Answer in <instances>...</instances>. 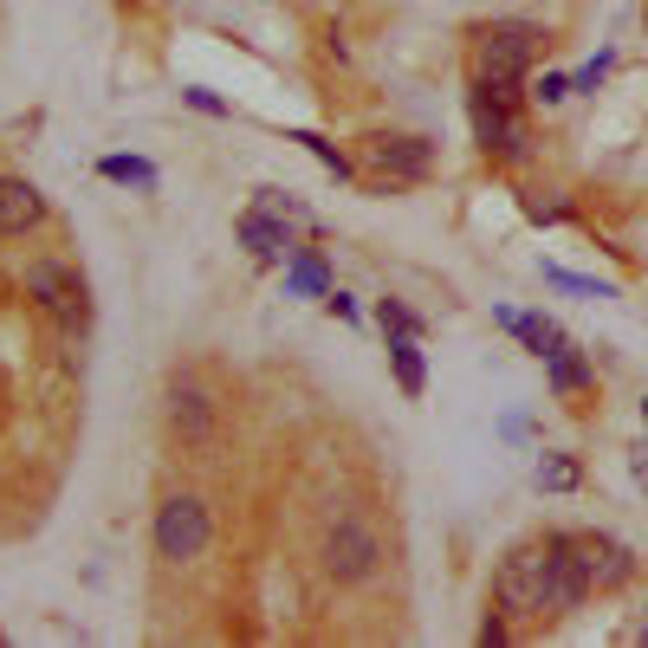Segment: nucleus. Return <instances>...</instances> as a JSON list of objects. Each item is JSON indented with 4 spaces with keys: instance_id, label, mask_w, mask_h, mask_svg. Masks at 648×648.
Masks as SVG:
<instances>
[{
    "instance_id": "nucleus-1",
    "label": "nucleus",
    "mask_w": 648,
    "mask_h": 648,
    "mask_svg": "<svg viewBox=\"0 0 648 648\" xmlns=\"http://www.w3.org/2000/svg\"><path fill=\"white\" fill-rule=\"evenodd\" d=\"M467 111H473V137H480V150H487V156H519V150H526L519 84H487V78H473Z\"/></svg>"
},
{
    "instance_id": "nucleus-2",
    "label": "nucleus",
    "mask_w": 648,
    "mask_h": 648,
    "mask_svg": "<svg viewBox=\"0 0 648 648\" xmlns=\"http://www.w3.org/2000/svg\"><path fill=\"white\" fill-rule=\"evenodd\" d=\"M480 46H473V66H480V78L487 84H519L526 78V66H532V27L526 20H506V27H480Z\"/></svg>"
},
{
    "instance_id": "nucleus-3",
    "label": "nucleus",
    "mask_w": 648,
    "mask_h": 648,
    "mask_svg": "<svg viewBox=\"0 0 648 648\" xmlns=\"http://www.w3.org/2000/svg\"><path fill=\"white\" fill-rule=\"evenodd\" d=\"M584 597H590V577H584V565H577L571 532H551L545 538V590H538V616H571Z\"/></svg>"
},
{
    "instance_id": "nucleus-4",
    "label": "nucleus",
    "mask_w": 648,
    "mask_h": 648,
    "mask_svg": "<svg viewBox=\"0 0 648 648\" xmlns=\"http://www.w3.org/2000/svg\"><path fill=\"white\" fill-rule=\"evenodd\" d=\"M27 292H33L39 306L52 311L66 331H84L91 325V299H84V279L72 267H59V260H33L27 267Z\"/></svg>"
},
{
    "instance_id": "nucleus-5",
    "label": "nucleus",
    "mask_w": 648,
    "mask_h": 648,
    "mask_svg": "<svg viewBox=\"0 0 648 648\" xmlns=\"http://www.w3.org/2000/svg\"><path fill=\"white\" fill-rule=\"evenodd\" d=\"M538 590H545V538L506 551V565L494 571V604L506 616H538Z\"/></svg>"
},
{
    "instance_id": "nucleus-6",
    "label": "nucleus",
    "mask_w": 648,
    "mask_h": 648,
    "mask_svg": "<svg viewBox=\"0 0 648 648\" xmlns=\"http://www.w3.org/2000/svg\"><path fill=\"white\" fill-rule=\"evenodd\" d=\"M201 545H208V506L189 494L162 499V512H156V551L182 565V558H201Z\"/></svg>"
},
{
    "instance_id": "nucleus-7",
    "label": "nucleus",
    "mask_w": 648,
    "mask_h": 648,
    "mask_svg": "<svg viewBox=\"0 0 648 648\" xmlns=\"http://www.w3.org/2000/svg\"><path fill=\"white\" fill-rule=\"evenodd\" d=\"M377 558H382L377 532H370L363 519H350V512H343L338 526L325 532V571L338 577V584H357V577H370V571H377Z\"/></svg>"
},
{
    "instance_id": "nucleus-8",
    "label": "nucleus",
    "mask_w": 648,
    "mask_h": 648,
    "mask_svg": "<svg viewBox=\"0 0 648 648\" xmlns=\"http://www.w3.org/2000/svg\"><path fill=\"white\" fill-rule=\"evenodd\" d=\"M363 156H370V169L377 176H389V182H421V176H435V143L428 137H370L363 143Z\"/></svg>"
},
{
    "instance_id": "nucleus-9",
    "label": "nucleus",
    "mask_w": 648,
    "mask_h": 648,
    "mask_svg": "<svg viewBox=\"0 0 648 648\" xmlns=\"http://www.w3.org/2000/svg\"><path fill=\"white\" fill-rule=\"evenodd\" d=\"M577 545V565L590 577V590H622L629 577H636V558H629V545L610 532H571Z\"/></svg>"
},
{
    "instance_id": "nucleus-10",
    "label": "nucleus",
    "mask_w": 648,
    "mask_h": 648,
    "mask_svg": "<svg viewBox=\"0 0 648 648\" xmlns=\"http://www.w3.org/2000/svg\"><path fill=\"white\" fill-rule=\"evenodd\" d=\"M46 221V201L27 176H0V233H27Z\"/></svg>"
},
{
    "instance_id": "nucleus-11",
    "label": "nucleus",
    "mask_w": 648,
    "mask_h": 648,
    "mask_svg": "<svg viewBox=\"0 0 648 648\" xmlns=\"http://www.w3.org/2000/svg\"><path fill=\"white\" fill-rule=\"evenodd\" d=\"M292 221H279V215H267V208H247L240 215V240L253 247V260H279V253H292Z\"/></svg>"
},
{
    "instance_id": "nucleus-12",
    "label": "nucleus",
    "mask_w": 648,
    "mask_h": 648,
    "mask_svg": "<svg viewBox=\"0 0 648 648\" xmlns=\"http://www.w3.org/2000/svg\"><path fill=\"white\" fill-rule=\"evenodd\" d=\"M499 325H506V331H512V338L526 343V350H532V357H551V350H558V343H571V338H565V325H551V318H545V311H499Z\"/></svg>"
},
{
    "instance_id": "nucleus-13",
    "label": "nucleus",
    "mask_w": 648,
    "mask_h": 648,
    "mask_svg": "<svg viewBox=\"0 0 648 648\" xmlns=\"http://www.w3.org/2000/svg\"><path fill=\"white\" fill-rule=\"evenodd\" d=\"M169 421H176L182 441H208V435H215V409H208L201 389H176V396H169Z\"/></svg>"
},
{
    "instance_id": "nucleus-14",
    "label": "nucleus",
    "mask_w": 648,
    "mask_h": 648,
    "mask_svg": "<svg viewBox=\"0 0 648 648\" xmlns=\"http://www.w3.org/2000/svg\"><path fill=\"white\" fill-rule=\"evenodd\" d=\"M545 363H551V382H558L565 396H584V389L597 382V370H590V357H584L577 343H558V350H551Z\"/></svg>"
},
{
    "instance_id": "nucleus-15",
    "label": "nucleus",
    "mask_w": 648,
    "mask_h": 648,
    "mask_svg": "<svg viewBox=\"0 0 648 648\" xmlns=\"http://www.w3.org/2000/svg\"><path fill=\"white\" fill-rule=\"evenodd\" d=\"M389 363H396V382H402V396H421V382H428V370H421V350L409 331H389Z\"/></svg>"
},
{
    "instance_id": "nucleus-16",
    "label": "nucleus",
    "mask_w": 648,
    "mask_h": 648,
    "mask_svg": "<svg viewBox=\"0 0 648 648\" xmlns=\"http://www.w3.org/2000/svg\"><path fill=\"white\" fill-rule=\"evenodd\" d=\"M577 480H584L577 455H545V460H538V487H545V494H571Z\"/></svg>"
},
{
    "instance_id": "nucleus-17",
    "label": "nucleus",
    "mask_w": 648,
    "mask_h": 648,
    "mask_svg": "<svg viewBox=\"0 0 648 648\" xmlns=\"http://www.w3.org/2000/svg\"><path fill=\"white\" fill-rule=\"evenodd\" d=\"M98 176H104V182H137V189H156V169L143 162V156H104V162H98Z\"/></svg>"
},
{
    "instance_id": "nucleus-18",
    "label": "nucleus",
    "mask_w": 648,
    "mask_h": 648,
    "mask_svg": "<svg viewBox=\"0 0 648 648\" xmlns=\"http://www.w3.org/2000/svg\"><path fill=\"white\" fill-rule=\"evenodd\" d=\"M253 208H267V215H279V221H292V228H306L311 215H306V201H292V195H279V189H260V201Z\"/></svg>"
},
{
    "instance_id": "nucleus-19",
    "label": "nucleus",
    "mask_w": 648,
    "mask_h": 648,
    "mask_svg": "<svg viewBox=\"0 0 648 648\" xmlns=\"http://www.w3.org/2000/svg\"><path fill=\"white\" fill-rule=\"evenodd\" d=\"M292 143H306V150L318 156V162H325V169H331L338 182H343V176H350V162H343V156H338V143H325V137H311V130H292Z\"/></svg>"
},
{
    "instance_id": "nucleus-20",
    "label": "nucleus",
    "mask_w": 648,
    "mask_h": 648,
    "mask_svg": "<svg viewBox=\"0 0 648 648\" xmlns=\"http://www.w3.org/2000/svg\"><path fill=\"white\" fill-rule=\"evenodd\" d=\"M292 286H299V292H318V299H325V292H331V272H325V260H299V267H292Z\"/></svg>"
},
{
    "instance_id": "nucleus-21",
    "label": "nucleus",
    "mask_w": 648,
    "mask_h": 648,
    "mask_svg": "<svg viewBox=\"0 0 648 648\" xmlns=\"http://www.w3.org/2000/svg\"><path fill=\"white\" fill-rule=\"evenodd\" d=\"M551 286H565V292H597V299H616V286H597V279H584V272H565V267H545Z\"/></svg>"
},
{
    "instance_id": "nucleus-22",
    "label": "nucleus",
    "mask_w": 648,
    "mask_h": 648,
    "mask_svg": "<svg viewBox=\"0 0 648 648\" xmlns=\"http://www.w3.org/2000/svg\"><path fill=\"white\" fill-rule=\"evenodd\" d=\"M377 318H382V331H409V338H421V318L409 306H396V299H382Z\"/></svg>"
},
{
    "instance_id": "nucleus-23",
    "label": "nucleus",
    "mask_w": 648,
    "mask_h": 648,
    "mask_svg": "<svg viewBox=\"0 0 648 648\" xmlns=\"http://www.w3.org/2000/svg\"><path fill=\"white\" fill-rule=\"evenodd\" d=\"M558 98H571V78L545 72V78H538V104H558Z\"/></svg>"
},
{
    "instance_id": "nucleus-24",
    "label": "nucleus",
    "mask_w": 648,
    "mask_h": 648,
    "mask_svg": "<svg viewBox=\"0 0 648 648\" xmlns=\"http://www.w3.org/2000/svg\"><path fill=\"white\" fill-rule=\"evenodd\" d=\"M189 104L195 111H208V117H228V104H221L215 91H201V84H189Z\"/></svg>"
},
{
    "instance_id": "nucleus-25",
    "label": "nucleus",
    "mask_w": 648,
    "mask_h": 648,
    "mask_svg": "<svg viewBox=\"0 0 648 648\" xmlns=\"http://www.w3.org/2000/svg\"><path fill=\"white\" fill-rule=\"evenodd\" d=\"M629 473H636V487H642V494H648V441H642V448H636V455H629Z\"/></svg>"
},
{
    "instance_id": "nucleus-26",
    "label": "nucleus",
    "mask_w": 648,
    "mask_h": 648,
    "mask_svg": "<svg viewBox=\"0 0 648 648\" xmlns=\"http://www.w3.org/2000/svg\"><path fill=\"white\" fill-rule=\"evenodd\" d=\"M642 642H648V622H642Z\"/></svg>"
},
{
    "instance_id": "nucleus-27",
    "label": "nucleus",
    "mask_w": 648,
    "mask_h": 648,
    "mask_svg": "<svg viewBox=\"0 0 648 648\" xmlns=\"http://www.w3.org/2000/svg\"><path fill=\"white\" fill-rule=\"evenodd\" d=\"M642 416H648V402H642Z\"/></svg>"
}]
</instances>
